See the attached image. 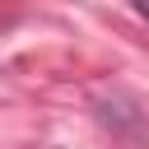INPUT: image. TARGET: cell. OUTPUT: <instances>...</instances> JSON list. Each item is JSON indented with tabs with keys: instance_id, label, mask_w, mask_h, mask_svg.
I'll return each mask as SVG.
<instances>
[{
	"instance_id": "1",
	"label": "cell",
	"mask_w": 149,
	"mask_h": 149,
	"mask_svg": "<svg viewBox=\"0 0 149 149\" xmlns=\"http://www.w3.org/2000/svg\"><path fill=\"white\" fill-rule=\"evenodd\" d=\"M93 112H98V121L116 135V140H130V144H140L144 140V112H140V102L126 93V88H112V93H98L93 98Z\"/></svg>"
},
{
	"instance_id": "2",
	"label": "cell",
	"mask_w": 149,
	"mask_h": 149,
	"mask_svg": "<svg viewBox=\"0 0 149 149\" xmlns=\"http://www.w3.org/2000/svg\"><path fill=\"white\" fill-rule=\"evenodd\" d=\"M135 14H140V19L149 23V0H135Z\"/></svg>"
}]
</instances>
